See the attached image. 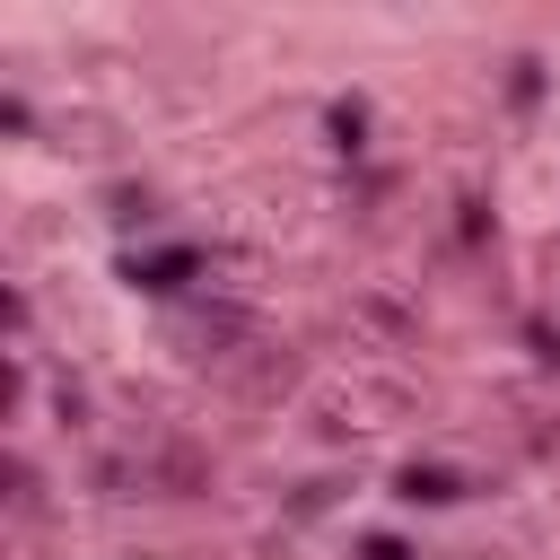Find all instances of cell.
<instances>
[{"label":"cell","instance_id":"6da1fadb","mask_svg":"<svg viewBox=\"0 0 560 560\" xmlns=\"http://www.w3.org/2000/svg\"><path fill=\"white\" fill-rule=\"evenodd\" d=\"M394 499H411V508H446V499H464V481H455L446 464H402V472H394Z\"/></svg>","mask_w":560,"mask_h":560},{"label":"cell","instance_id":"3957f363","mask_svg":"<svg viewBox=\"0 0 560 560\" xmlns=\"http://www.w3.org/2000/svg\"><path fill=\"white\" fill-rule=\"evenodd\" d=\"M368 560H411V551H402L394 534H368Z\"/></svg>","mask_w":560,"mask_h":560},{"label":"cell","instance_id":"7a4b0ae2","mask_svg":"<svg viewBox=\"0 0 560 560\" xmlns=\"http://www.w3.org/2000/svg\"><path fill=\"white\" fill-rule=\"evenodd\" d=\"M201 271V254L192 245H166V254H131V280L140 289H175V280H192Z\"/></svg>","mask_w":560,"mask_h":560}]
</instances>
